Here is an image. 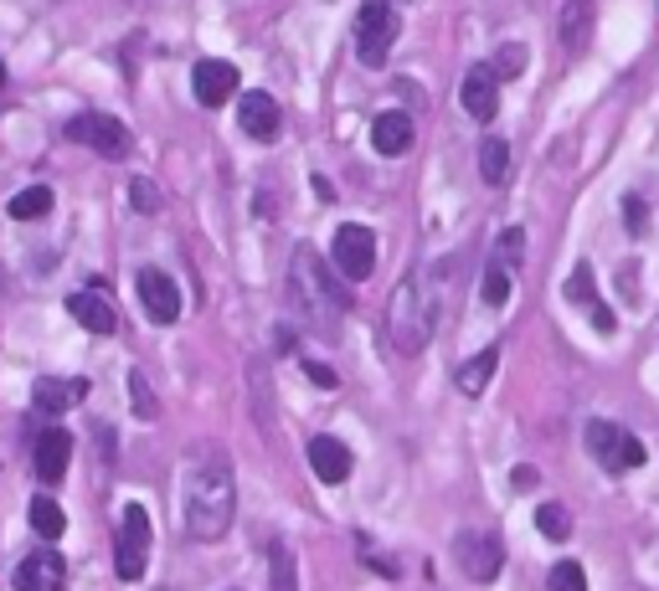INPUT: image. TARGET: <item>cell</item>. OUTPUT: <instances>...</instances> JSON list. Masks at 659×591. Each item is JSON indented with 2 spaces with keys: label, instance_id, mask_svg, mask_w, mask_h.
I'll return each instance as SVG.
<instances>
[{
  "label": "cell",
  "instance_id": "cell-6",
  "mask_svg": "<svg viewBox=\"0 0 659 591\" xmlns=\"http://www.w3.org/2000/svg\"><path fill=\"white\" fill-rule=\"evenodd\" d=\"M391 42H397V15H391L387 0H366L356 15V57L366 67H381L391 57Z\"/></svg>",
  "mask_w": 659,
  "mask_h": 591
},
{
  "label": "cell",
  "instance_id": "cell-36",
  "mask_svg": "<svg viewBox=\"0 0 659 591\" xmlns=\"http://www.w3.org/2000/svg\"><path fill=\"white\" fill-rule=\"evenodd\" d=\"M304 376H310V381H315V386H325V391H330V386H335V370H330V366H320V360H304Z\"/></svg>",
  "mask_w": 659,
  "mask_h": 591
},
{
  "label": "cell",
  "instance_id": "cell-27",
  "mask_svg": "<svg viewBox=\"0 0 659 591\" xmlns=\"http://www.w3.org/2000/svg\"><path fill=\"white\" fill-rule=\"evenodd\" d=\"M536 530L546 535V540H567V535H572V509H567V504H541V509H536Z\"/></svg>",
  "mask_w": 659,
  "mask_h": 591
},
{
  "label": "cell",
  "instance_id": "cell-37",
  "mask_svg": "<svg viewBox=\"0 0 659 591\" xmlns=\"http://www.w3.org/2000/svg\"><path fill=\"white\" fill-rule=\"evenodd\" d=\"M536 478H541L536 468H515V473H510V488H531Z\"/></svg>",
  "mask_w": 659,
  "mask_h": 591
},
{
  "label": "cell",
  "instance_id": "cell-7",
  "mask_svg": "<svg viewBox=\"0 0 659 591\" xmlns=\"http://www.w3.org/2000/svg\"><path fill=\"white\" fill-rule=\"evenodd\" d=\"M62 134H67L73 145H88L93 155H104V160H124V155L135 149L129 129H124L114 114H77V118H67Z\"/></svg>",
  "mask_w": 659,
  "mask_h": 591
},
{
  "label": "cell",
  "instance_id": "cell-16",
  "mask_svg": "<svg viewBox=\"0 0 659 591\" xmlns=\"http://www.w3.org/2000/svg\"><path fill=\"white\" fill-rule=\"evenodd\" d=\"M31 463H36V478H42V484H62V473H67V463H73V437H67L62 428L42 432Z\"/></svg>",
  "mask_w": 659,
  "mask_h": 591
},
{
  "label": "cell",
  "instance_id": "cell-12",
  "mask_svg": "<svg viewBox=\"0 0 659 591\" xmlns=\"http://www.w3.org/2000/svg\"><path fill=\"white\" fill-rule=\"evenodd\" d=\"M459 104L474 124H490L500 114V73L494 67H469L464 83H459Z\"/></svg>",
  "mask_w": 659,
  "mask_h": 591
},
{
  "label": "cell",
  "instance_id": "cell-14",
  "mask_svg": "<svg viewBox=\"0 0 659 591\" xmlns=\"http://www.w3.org/2000/svg\"><path fill=\"white\" fill-rule=\"evenodd\" d=\"M15 591H62V581H67V566H62V556H52V550H36V556H27V561L15 566Z\"/></svg>",
  "mask_w": 659,
  "mask_h": 591
},
{
  "label": "cell",
  "instance_id": "cell-8",
  "mask_svg": "<svg viewBox=\"0 0 659 591\" xmlns=\"http://www.w3.org/2000/svg\"><path fill=\"white\" fill-rule=\"evenodd\" d=\"M330 257H335V273H341L345 283L372 278V267H376V236H372V226L345 222L341 232H335V242H330Z\"/></svg>",
  "mask_w": 659,
  "mask_h": 591
},
{
  "label": "cell",
  "instance_id": "cell-22",
  "mask_svg": "<svg viewBox=\"0 0 659 591\" xmlns=\"http://www.w3.org/2000/svg\"><path fill=\"white\" fill-rule=\"evenodd\" d=\"M31 530L42 535V540H62V530H67V519H62V504L57 499H46V494H36L31 499Z\"/></svg>",
  "mask_w": 659,
  "mask_h": 591
},
{
  "label": "cell",
  "instance_id": "cell-29",
  "mask_svg": "<svg viewBox=\"0 0 659 591\" xmlns=\"http://www.w3.org/2000/svg\"><path fill=\"white\" fill-rule=\"evenodd\" d=\"M546 587L552 591H587V571L577 561H556L552 577H546Z\"/></svg>",
  "mask_w": 659,
  "mask_h": 591
},
{
  "label": "cell",
  "instance_id": "cell-26",
  "mask_svg": "<svg viewBox=\"0 0 659 591\" xmlns=\"http://www.w3.org/2000/svg\"><path fill=\"white\" fill-rule=\"evenodd\" d=\"M480 298L490 304V309H505V304H510V267H500V263L484 267V278H480Z\"/></svg>",
  "mask_w": 659,
  "mask_h": 591
},
{
  "label": "cell",
  "instance_id": "cell-15",
  "mask_svg": "<svg viewBox=\"0 0 659 591\" xmlns=\"http://www.w3.org/2000/svg\"><path fill=\"white\" fill-rule=\"evenodd\" d=\"M310 468H315L320 484H345L356 458H351V447L341 437H310Z\"/></svg>",
  "mask_w": 659,
  "mask_h": 591
},
{
  "label": "cell",
  "instance_id": "cell-31",
  "mask_svg": "<svg viewBox=\"0 0 659 591\" xmlns=\"http://www.w3.org/2000/svg\"><path fill=\"white\" fill-rule=\"evenodd\" d=\"M567 298H572V304H593V267H587V263L572 267V278H567Z\"/></svg>",
  "mask_w": 659,
  "mask_h": 591
},
{
  "label": "cell",
  "instance_id": "cell-9",
  "mask_svg": "<svg viewBox=\"0 0 659 591\" xmlns=\"http://www.w3.org/2000/svg\"><path fill=\"white\" fill-rule=\"evenodd\" d=\"M145 561H150V515H145V504H124V525H119V566L124 581H139L145 577Z\"/></svg>",
  "mask_w": 659,
  "mask_h": 591
},
{
  "label": "cell",
  "instance_id": "cell-2",
  "mask_svg": "<svg viewBox=\"0 0 659 591\" xmlns=\"http://www.w3.org/2000/svg\"><path fill=\"white\" fill-rule=\"evenodd\" d=\"M289 304L300 309V319L310 329L335 340L345 314H351V283L341 273H330L315 247H294V257H289Z\"/></svg>",
  "mask_w": 659,
  "mask_h": 591
},
{
  "label": "cell",
  "instance_id": "cell-33",
  "mask_svg": "<svg viewBox=\"0 0 659 591\" xmlns=\"http://www.w3.org/2000/svg\"><path fill=\"white\" fill-rule=\"evenodd\" d=\"M624 226H629L634 236H645V232H649V207L639 201V196H624Z\"/></svg>",
  "mask_w": 659,
  "mask_h": 591
},
{
  "label": "cell",
  "instance_id": "cell-18",
  "mask_svg": "<svg viewBox=\"0 0 659 591\" xmlns=\"http://www.w3.org/2000/svg\"><path fill=\"white\" fill-rule=\"evenodd\" d=\"M593 21H598V0H567V6H562V15H556V36H562V46H567L572 57L587 46Z\"/></svg>",
  "mask_w": 659,
  "mask_h": 591
},
{
  "label": "cell",
  "instance_id": "cell-10",
  "mask_svg": "<svg viewBox=\"0 0 659 591\" xmlns=\"http://www.w3.org/2000/svg\"><path fill=\"white\" fill-rule=\"evenodd\" d=\"M135 294H139V309L150 314V325H176L180 319V288H176L170 273H160V267H139Z\"/></svg>",
  "mask_w": 659,
  "mask_h": 591
},
{
  "label": "cell",
  "instance_id": "cell-13",
  "mask_svg": "<svg viewBox=\"0 0 659 591\" xmlns=\"http://www.w3.org/2000/svg\"><path fill=\"white\" fill-rule=\"evenodd\" d=\"M238 124L248 139H258V145H273L279 139V129H284V118H279V104H273L269 93H242L238 98Z\"/></svg>",
  "mask_w": 659,
  "mask_h": 591
},
{
  "label": "cell",
  "instance_id": "cell-25",
  "mask_svg": "<svg viewBox=\"0 0 659 591\" xmlns=\"http://www.w3.org/2000/svg\"><path fill=\"white\" fill-rule=\"evenodd\" d=\"M269 561H273V591H300V566H294V550L284 540H273Z\"/></svg>",
  "mask_w": 659,
  "mask_h": 591
},
{
  "label": "cell",
  "instance_id": "cell-3",
  "mask_svg": "<svg viewBox=\"0 0 659 591\" xmlns=\"http://www.w3.org/2000/svg\"><path fill=\"white\" fill-rule=\"evenodd\" d=\"M433 329H438V304L428 298V283H422L418 273H407V278L397 283L391 304H387V340H391V350L418 355Z\"/></svg>",
  "mask_w": 659,
  "mask_h": 591
},
{
  "label": "cell",
  "instance_id": "cell-11",
  "mask_svg": "<svg viewBox=\"0 0 659 591\" xmlns=\"http://www.w3.org/2000/svg\"><path fill=\"white\" fill-rule=\"evenodd\" d=\"M191 88L201 108H227V98H238V88H242V73L222 57H207V62H196Z\"/></svg>",
  "mask_w": 659,
  "mask_h": 591
},
{
  "label": "cell",
  "instance_id": "cell-28",
  "mask_svg": "<svg viewBox=\"0 0 659 591\" xmlns=\"http://www.w3.org/2000/svg\"><path fill=\"white\" fill-rule=\"evenodd\" d=\"M521 257H525V232H521V226H505V232L494 236V263H500V267H521Z\"/></svg>",
  "mask_w": 659,
  "mask_h": 591
},
{
  "label": "cell",
  "instance_id": "cell-24",
  "mask_svg": "<svg viewBox=\"0 0 659 591\" xmlns=\"http://www.w3.org/2000/svg\"><path fill=\"white\" fill-rule=\"evenodd\" d=\"M46 211H52V191H46V186H27V191L11 196L15 222H36V217H46Z\"/></svg>",
  "mask_w": 659,
  "mask_h": 591
},
{
  "label": "cell",
  "instance_id": "cell-21",
  "mask_svg": "<svg viewBox=\"0 0 659 591\" xmlns=\"http://www.w3.org/2000/svg\"><path fill=\"white\" fill-rule=\"evenodd\" d=\"M494 366H500V345H490V350H480V355H469L453 381H459V391H464V397H480L484 386H490Z\"/></svg>",
  "mask_w": 659,
  "mask_h": 591
},
{
  "label": "cell",
  "instance_id": "cell-20",
  "mask_svg": "<svg viewBox=\"0 0 659 591\" xmlns=\"http://www.w3.org/2000/svg\"><path fill=\"white\" fill-rule=\"evenodd\" d=\"M372 145H376V155H402V149H412V118H407L402 108L376 114L372 118Z\"/></svg>",
  "mask_w": 659,
  "mask_h": 591
},
{
  "label": "cell",
  "instance_id": "cell-35",
  "mask_svg": "<svg viewBox=\"0 0 659 591\" xmlns=\"http://www.w3.org/2000/svg\"><path fill=\"white\" fill-rule=\"evenodd\" d=\"M587 319H593V329H598V335H614V309H608V304H598V298H593V304H587Z\"/></svg>",
  "mask_w": 659,
  "mask_h": 591
},
{
  "label": "cell",
  "instance_id": "cell-30",
  "mask_svg": "<svg viewBox=\"0 0 659 591\" xmlns=\"http://www.w3.org/2000/svg\"><path fill=\"white\" fill-rule=\"evenodd\" d=\"M129 397H135V416H139V422H155V416H160V407H155V391L145 386V376H139V370H129Z\"/></svg>",
  "mask_w": 659,
  "mask_h": 591
},
{
  "label": "cell",
  "instance_id": "cell-38",
  "mask_svg": "<svg viewBox=\"0 0 659 591\" xmlns=\"http://www.w3.org/2000/svg\"><path fill=\"white\" fill-rule=\"evenodd\" d=\"M0 88H6V67H0Z\"/></svg>",
  "mask_w": 659,
  "mask_h": 591
},
{
  "label": "cell",
  "instance_id": "cell-19",
  "mask_svg": "<svg viewBox=\"0 0 659 591\" xmlns=\"http://www.w3.org/2000/svg\"><path fill=\"white\" fill-rule=\"evenodd\" d=\"M88 397V381H57V376H42V381H36V391H31V407H36V412L42 416H57V412H67V407H73V401H83Z\"/></svg>",
  "mask_w": 659,
  "mask_h": 591
},
{
  "label": "cell",
  "instance_id": "cell-4",
  "mask_svg": "<svg viewBox=\"0 0 659 591\" xmlns=\"http://www.w3.org/2000/svg\"><path fill=\"white\" fill-rule=\"evenodd\" d=\"M587 453L603 463L608 473H629L649 463V447L634 437V432L614 428V422H587Z\"/></svg>",
  "mask_w": 659,
  "mask_h": 591
},
{
  "label": "cell",
  "instance_id": "cell-17",
  "mask_svg": "<svg viewBox=\"0 0 659 591\" xmlns=\"http://www.w3.org/2000/svg\"><path fill=\"white\" fill-rule=\"evenodd\" d=\"M67 314H73L88 335H114V329H119V314H114V304H108L98 288H83V294L67 298Z\"/></svg>",
  "mask_w": 659,
  "mask_h": 591
},
{
  "label": "cell",
  "instance_id": "cell-1",
  "mask_svg": "<svg viewBox=\"0 0 659 591\" xmlns=\"http://www.w3.org/2000/svg\"><path fill=\"white\" fill-rule=\"evenodd\" d=\"M238 515V478H232V458L217 443H201L180 468V519L186 535L201 546H217L232 530Z\"/></svg>",
  "mask_w": 659,
  "mask_h": 591
},
{
  "label": "cell",
  "instance_id": "cell-23",
  "mask_svg": "<svg viewBox=\"0 0 659 591\" xmlns=\"http://www.w3.org/2000/svg\"><path fill=\"white\" fill-rule=\"evenodd\" d=\"M480 176L490 180V186H505V180H510V145H505V139H484Z\"/></svg>",
  "mask_w": 659,
  "mask_h": 591
},
{
  "label": "cell",
  "instance_id": "cell-5",
  "mask_svg": "<svg viewBox=\"0 0 659 591\" xmlns=\"http://www.w3.org/2000/svg\"><path fill=\"white\" fill-rule=\"evenodd\" d=\"M453 561H459V571H464L469 581L490 587V581L505 571V540H500L494 530H459V540H453Z\"/></svg>",
  "mask_w": 659,
  "mask_h": 591
},
{
  "label": "cell",
  "instance_id": "cell-34",
  "mask_svg": "<svg viewBox=\"0 0 659 591\" xmlns=\"http://www.w3.org/2000/svg\"><path fill=\"white\" fill-rule=\"evenodd\" d=\"M129 196H135L139 211H160V191H155L150 180H135V186H129Z\"/></svg>",
  "mask_w": 659,
  "mask_h": 591
},
{
  "label": "cell",
  "instance_id": "cell-32",
  "mask_svg": "<svg viewBox=\"0 0 659 591\" xmlns=\"http://www.w3.org/2000/svg\"><path fill=\"white\" fill-rule=\"evenodd\" d=\"M494 73H500V77H521V73H525V46H521V42L500 46V62H494Z\"/></svg>",
  "mask_w": 659,
  "mask_h": 591
}]
</instances>
